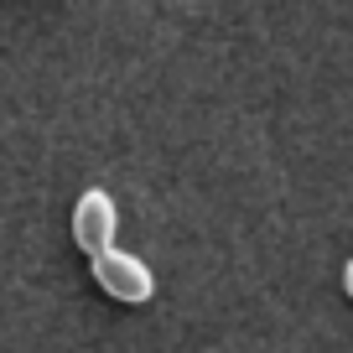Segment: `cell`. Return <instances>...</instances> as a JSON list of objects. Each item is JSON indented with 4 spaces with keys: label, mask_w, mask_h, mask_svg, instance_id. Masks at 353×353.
I'll return each instance as SVG.
<instances>
[{
    "label": "cell",
    "mask_w": 353,
    "mask_h": 353,
    "mask_svg": "<svg viewBox=\"0 0 353 353\" xmlns=\"http://www.w3.org/2000/svg\"><path fill=\"white\" fill-rule=\"evenodd\" d=\"M94 260V281L104 286V296L125 301V307H145V301L156 296V276H151V265L141 260V254L130 250H99V254H88Z\"/></svg>",
    "instance_id": "obj_1"
},
{
    "label": "cell",
    "mask_w": 353,
    "mask_h": 353,
    "mask_svg": "<svg viewBox=\"0 0 353 353\" xmlns=\"http://www.w3.org/2000/svg\"><path fill=\"white\" fill-rule=\"evenodd\" d=\"M114 229H120V213H114V198L99 188H88L83 198L73 203V239L83 254H99L114 244Z\"/></svg>",
    "instance_id": "obj_2"
},
{
    "label": "cell",
    "mask_w": 353,
    "mask_h": 353,
    "mask_svg": "<svg viewBox=\"0 0 353 353\" xmlns=\"http://www.w3.org/2000/svg\"><path fill=\"white\" fill-rule=\"evenodd\" d=\"M343 286H348V296H353V260H348V270H343Z\"/></svg>",
    "instance_id": "obj_3"
}]
</instances>
